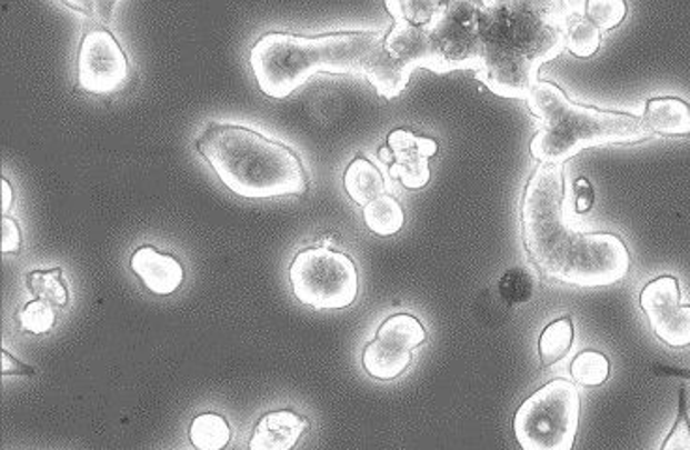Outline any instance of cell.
I'll return each mask as SVG.
<instances>
[{"mask_svg": "<svg viewBox=\"0 0 690 450\" xmlns=\"http://www.w3.org/2000/svg\"><path fill=\"white\" fill-rule=\"evenodd\" d=\"M563 166L539 163L523 192V248L542 277L574 288H604L629 274V248L613 233H582L567 217Z\"/></svg>", "mask_w": 690, "mask_h": 450, "instance_id": "cell-1", "label": "cell"}, {"mask_svg": "<svg viewBox=\"0 0 690 450\" xmlns=\"http://www.w3.org/2000/svg\"><path fill=\"white\" fill-rule=\"evenodd\" d=\"M570 23L563 2H479L477 79L498 97L528 100L540 67L567 49Z\"/></svg>", "mask_w": 690, "mask_h": 450, "instance_id": "cell-2", "label": "cell"}, {"mask_svg": "<svg viewBox=\"0 0 690 450\" xmlns=\"http://www.w3.org/2000/svg\"><path fill=\"white\" fill-rule=\"evenodd\" d=\"M196 149L226 188L240 198L304 196L310 188L302 158L289 144L250 128L210 122L196 141Z\"/></svg>", "mask_w": 690, "mask_h": 450, "instance_id": "cell-3", "label": "cell"}, {"mask_svg": "<svg viewBox=\"0 0 690 450\" xmlns=\"http://www.w3.org/2000/svg\"><path fill=\"white\" fill-rule=\"evenodd\" d=\"M383 40L379 30H343L312 38L274 30L253 43L250 64L267 97L288 98L318 72L362 73Z\"/></svg>", "mask_w": 690, "mask_h": 450, "instance_id": "cell-4", "label": "cell"}, {"mask_svg": "<svg viewBox=\"0 0 690 450\" xmlns=\"http://www.w3.org/2000/svg\"><path fill=\"white\" fill-rule=\"evenodd\" d=\"M528 108L540 120L529 150L539 163L563 166L589 147L640 143L651 138L634 114L578 106L564 90L539 81L529 94Z\"/></svg>", "mask_w": 690, "mask_h": 450, "instance_id": "cell-5", "label": "cell"}, {"mask_svg": "<svg viewBox=\"0 0 690 450\" xmlns=\"http://www.w3.org/2000/svg\"><path fill=\"white\" fill-rule=\"evenodd\" d=\"M582 398L569 379H552L523 400L514 414V436L522 450H572L577 443Z\"/></svg>", "mask_w": 690, "mask_h": 450, "instance_id": "cell-6", "label": "cell"}, {"mask_svg": "<svg viewBox=\"0 0 690 450\" xmlns=\"http://www.w3.org/2000/svg\"><path fill=\"white\" fill-rule=\"evenodd\" d=\"M297 299L316 310H342L359 294V272L353 259L330 248H307L289 267Z\"/></svg>", "mask_w": 690, "mask_h": 450, "instance_id": "cell-7", "label": "cell"}, {"mask_svg": "<svg viewBox=\"0 0 690 450\" xmlns=\"http://www.w3.org/2000/svg\"><path fill=\"white\" fill-rule=\"evenodd\" d=\"M479 2H444L428 24V67L436 73L479 70Z\"/></svg>", "mask_w": 690, "mask_h": 450, "instance_id": "cell-8", "label": "cell"}, {"mask_svg": "<svg viewBox=\"0 0 690 450\" xmlns=\"http://www.w3.org/2000/svg\"><path fill=\"white\" fill-rule=\"evenodd\" d=\"M427 342V330L411 313H394L379 324L372 342L362 351L368 376L390 381L402 376L413 362V349Z\"/></svg>", "mask_w": 690, "mask_h": 450, "instance_id": "cell-9", "label": "cell"}, {"mask_svg": "<svg viewBox=\"0 0 690 450\" xmlns=\"http://www.w3.org/2000/svg\"><path fill=\"white\" fill-rule=\"evenodd\" d=\"M127 78L128 59L117 38L106 29L89 30L79 48V89L90 94H113Z\"/></svg>", "mask_w": 690, "mask_h": 450, "instance_id": "cell-10", "label": "cell"}, {"mask_svg": "<svg viewBox=\"0 0 690 450\" xmlns=\"http://www.w3.org/2000/svg\"><path fill=\"white\" fill-rule=\"evenodd\" d=\"M640 307L660 342L676 349L689 348L690 307L681 304L678 278H654L642 289Z\"/></svg>", "mask_w": 690, "mask_h": 450, "instance_id": "cell-11", "label": "cell"}, {"mask_svg": "<svg viewBox=\"0 0 690 450\" xmlns=\"http://www.w3.org/2000/svg\"><path fill=\"white\" fill-rule=\"evenodd\" d=\"M387 147L392 152L389 174L400 180L409 190H419L430 182V158L438 154V143L430 138H422L411 130H394L389 133Z\"/></svg>", "mask_w": 690, "mask_h": 450, "instance_id": "cell-12", "label": "cell"}, {"mask_svg": "<svg viewBox=\"0 0 690 450\" xmlns=\"http://www.w3.org/2000/svg\"><path fill=\"white\" fill-rule=\"evenodd\" d=\"M310 428V420L291 409L263 414L253 427L250 450H291Z\"/></svg>", "mask_w": 690, "mask_h": 450, "instance_id": "cell-13", "label": "cell"}, {"mask_svg": "<svg viewBox=\"0 0 690 450\" xmlns=\"http://www.w3.org/2000/svg\"><path fill=\"white\" fill-rule=\"evenodd\" d=\"M132 270L141 278L144 288L154 294H171L184 282V269L171 253L158 252L157 248L141 247L133 252Z\"/></svg>", "mask_w": 690, "mask_h": 450, "instance_id": "cell-14", "label": "cell"}, {"mask_svg": "<svg viewBox=\"0 0 690 450\" xmlns=\"http://www.w3.org/2000/svg\"><path fill=\"white\" fill-rule=\"evenodd\" d=\"M642 124L651 136H690V106L679 98H653L646 103Z\"/></svg>", "mask_w": 690, "mask_h": 450, "instance_id": "cell-15", "label": "cell"}, {"mask_svg": "<svg viewBox=\"0 0 690 450\" xmlns=\"http://www.w3.org/2000/svg\"><path fill=\"white\" fill-rule=\"evenodd\" d=\"M362 73L367 76L370 84H373V89L378 90L379 97L392 100L398 94H402L413 72L408 67H403L402 62L392 59L381 43L368 59Z\"/></svg>", "mask_w": 690, "mask_h": 450, "instance_id": "cell-16", "label": "cell"}, {"mask_svg": "<svg viewBox=\"0 0 690 450\" xmlns=\"http://www.w3.org/2000/svg\"><path fill=\"white\" fill-rule=\"evenodd\" d=\"M343 188L349 198L360 207H367L384 196V179L381 171L367 158H354L343 174Z\"/></svg>", "mask_w": 690, "mask_h": 450, "instance_id": "cell-17", "label": "cell"}, {"mask_svg": "<svg viewBox=\"0 0 690 450\" xmlns=\"http://www.w3.org/2000/svg\"><path fill=\"white\" fill-rule=\"evenodd\" d=\"M574 342V324L570 316L556 319L542 330L539 338V354L542 367L550 368L563 360Z\"/></svg>", "mask_w": 690, "mask_h": 450, "instance_id": "cell-18", "label": "cell"}, {"mask_svg": "<svg viewBox=\"0 0 690 450\" xmlns=\"http://www.w3.org/2000/svg\"><path fill=\"white\" fill-rule=\"evenodd\" d=\"M362 217H364L368 229L372 233L379 234V237L397 234L403 228V222H406L402 204H400L397 198L387 196V193L372 201V203L367 204Z\"/></svg>", "mask_w": 690, "mask_h": 450, "instance_id": "cell-19", "label": "cell"}, {"mask_svg": "<svg viewBox=\"0 0 690 450\" xmlns=\"http://www.w3.org/2000/svg\"><path fill=\"white\" fill-rule=\"evenodd\" d=\"M190 441L198 450H223L231 441V428L222 414H198L190 424Z\"/></svg>", "mask_w": 690, "mask_h": 450, "instance_id": "cell-20", "label": "cell"}, {"mask_svg": "<svg viewBox=\"0 0 690 450\" xmlns=\"http://www.w3.org/2000/svg\"><path fill=\"white\" fill-rule=\"evenodd\" d=\"M570 376L582 387H599L610 378V360L607 354L586 349L572 360Z\"/></svg>", "mask_w": 690, "mask_h": 450, "instance_id": "cell-21", "label": "cell"}, {"mask_svg": "<svg viewBox=\"0 0 690 450\" xmlns=\"http://www.w3.org/2000/svg\"><path fill=\"white\" fill-rule=\"evenodd\" d=\"M30 293L37 299L46 300L49 304L57 308H64L68 304V289L62 283V269L32 270L27 277Z\"/></svg>", "mask_w": 690, "mask_h": 450, "instance_id": "cell-22", "label": "cell"}, {"mask_svg": "<svg viewBox=\"0 0 690 450\" xmlns=\"http://www.w3.org/2000/svg\"><path fill=\"white\" fill-rule=\"evenodd\" d=\"M564 48L578 59H589L599 51L600 30L588 19H574L564 34Z\"/></svg>", "mask_w": 690, "mask_h": 450, "instance_id": "cell-23", "label": "cell"}, {"mask_svg": "<svg viewBox=\"0 0 690 450\" xmlns=\"http://www.w3.org/2000/svg\"><path fill=\"white\" fill-rule=\"evenodd\" d=\"M627 18L623 0H589L586 2V19L599 30H612Z\"/></svg>", "mask_w": 690, "mask_h": 450, "instance_id": "cell-24", "label": "cell"}, {"mask_svg": "<svg viewBox=\"0 0 690 450\" xmlns=\"http://www.w3.org/2000/svg\"><path fill=\"white\" fill-rule=\"evenodd\" d=\"M19 324L21 329L27 330L30 334H46L53 329L54 313L53 304H49L46 300H30L29 304L19 312Z\"/></svg>", "mask_w": 690, "mask_h": 450, "instance_id": "cell-25", "label": "cell"}, {"mask_svg": "<svg viewBox=\"0 0 690 450\" xmlns=\"http://www.w3.org/2000/svg\"><path fill=\"white\" fill-rule=\"evenodd\" d=\"M499 293L507 304L529 302L534 293L533 278L529 277L526 270H509L499 282Z\"/></svg>", "mask_w": 690, "mask_h": 450, "instance_id": "cell-26", "label": "cell"}, {"mask_svg": "<svg viewBox=\"0 0 690 450\" xmlns=\"http://www.w3.org/2000/svg\"><path fill=\"white\" fill-rule=\"evenodd\" d=\"M660 450H690V419L684 389L679 392L678 417Z\"/></svg>", "mask_w": 690, "mask_h": 450, "instance_id": "cell-27", "label": "cell"}, {"mask_svg": "<svg viewBox=\"0 0 690 450\" xmlns=\"http://www.w3.org/2000/svg\"><path fill=\"white\" fill-rule=\"evenodd\" d=\"M21 248V229L13 218L2 217V252L16 253Z\"/></svg>", "mask_w": 690, "mask_h": 450, "instance_id": "cell-28", "label": "cell"}, {"mask_svg": "<svg viewBox=\"0 0 690 450\" xmlns=\"http://www.w3.org/2000/svg\"><path fill=\"white\" fill-rule=\"evenodd\" d=\"M574 196H577L578 214H586V212L593 209L594 190L588 179L578 177V179L574 180Z\"/></svg>", "mask_w": 690, "mask_h": 450, "instance_id": "cell-29", "label": "cell"}, {"mask_svg": "<svg viewBox=\"0 0 690 450\" xmlns=\"http://www.w3.org/2000/svg\"><path fill=\"white\" fill-rule=\"evenodd\" d=\"M2 373L10 376V373H18V376H34V368L27 367L23 362H19L18 359H13L12 354L8 353L7 349L2 351Z\"/></svg>", "mask_w": 690, "mask_h": 450, "instance_id": "cell-30", "label": "cell"}, {"mask_svg": "<svg viewBox=\"0 0 690 450\" xmlns=\"http://www.w3.org/2000/svg\"><path fill=\"white\" fill-rule=\"evenodd\" d=\"M2 190H4V198H2V209H10V204H12V188H10V182L7 179H2Z\"/></svg>", "mask_w": 690, "mask_h": 450, "instance_id": "cell-31", "label": "cell"}, {"mask_svg": "<svg viewBox=\"0 0 690 450\" xmlns=\"http://www.w3.org/2000/svg\"><path fill=\"white\" fill-rule=\"evenodd\" d=\"M660 372L667 373V376H676V378L689 379L690 370H678V368H660Z\"/></svg>", "mask_w": 690, "mask_h": 450, "instance_id": "cell-32", "label": "cell"}, {"mask_svg": "<svg viewBox=\"0 0 690 450\" xmlns=\"http://www.w3.org/2000/svg\"><path fill=\"white\" fill-rule=\"evenodd\" d=\"M379 160L384 163H392V152H390L389 147H383V149L379 150Z\"/></svg>", "mask_w": 690, "mask_h": 450, "instance_id": "cell-33", "label": "cell"}]
</instances>
